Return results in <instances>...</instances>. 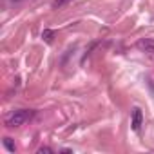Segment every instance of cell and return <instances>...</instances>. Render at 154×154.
I'll list each match as a JSON object with an SVG mask.
<instances>
[{"label": "cell", "instance_id": "6da1fadb", "mask_svg": "<svg viewBox=\"0 0 154 154\" xmlns=\"http://www.w3.org/2000/svg\"><path fill=\"white\" fill-rule=\"evenodd\" d=\"M31 111H15L9 118H8V122H6V125L8 127H20V125H24L29 118H31Z\"/></svg>", "mask_w": 154, "mask_h": 154}, {"label": "cell", "instance_id": "7a4b0ae2", "mask_svg": "<svg viewBox=\"0 0 154 154\" xmlns=\"http://www.w3.org/2000/svg\"><path fill=\"white\" fill-rule=\"evenodd\" d=\"M138 49L147 53V54H154V40L152 38H141L138 42Z\"/></svg>", "mask_w": 154, "mask_h": 154}, {"label": "cell", "instance_id": "3957f363", "mask_svg": "<svg viewBox=\"0 0 154 154\" xmlns=\"http://www.w3.org/2000/svg\"><path fill=\"white\" fill-rule=\"evenodd\" d=\"M141 122H143V116H141V111L140 109H134V112H132V129L138 132L140 131V127H141Z\"/></svg>", "mask_w": 154, "mask_h": 154}, {"label": "cell", "instance_id": "277c9868", "mask_svg": "<svg viewBox=\"0 0 154 154\" xmlns=\"http://www.w3.org/2000/svg\"><path fill=\"white\" fill-rule=\"evenodd\" d=\"M4 145H6V149L9 152H15V145L11 143V138H4Z\"/></svg>", "mask_w": 154, "mask_h": 154}, {"label": "cell", "instance_id": "5b68a950", "mask_svg": "<svg viewBox=\"0 0 154 154\" xmlns=\"http://www.w3.org/2000/svg\"><path fill=\"white\" fill-rule=\"evenodd\" d=\"M67 2H71V0H54V2H53V8H62V6L67 4Z\"/></svg>", "mask_w": 154, "mask_h": 154}, {"label": "cell", "instance_id": "8992f818", "mask_svg": "<svg viewBox=\"0 0 154 154\" xmlns=\"http://www.w3.org/2000/svg\"><path fill=\"white\" fill-rule=\"evenodd\" d=\"M38 152H40V154H44V152H45V154H51L53 150H51L49 147H40V149H38Z\"/></svg>", "mask_w": 154, "mask_h": 154}, {"label": "cell", "instance_id": "52a82bcc", "mask_svg": "<svg viewBox=\"0 0 154 154\" xmlns=\"http://www.w3.org/2000/svg\"><path fill=\"white\" fill-rule=\"evenodd\" d=\"M51 35H53L51 31H44V35H42V36H45V40L49 42V40H51Z\"/></svg>", "mask_w": 154, "mask_h": 154}]
</instances>
